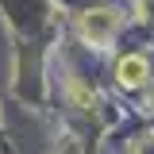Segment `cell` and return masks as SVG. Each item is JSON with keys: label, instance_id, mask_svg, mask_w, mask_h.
Listing matches in <instances>:
<instances>
[{"label": "cell", "instance_id": "cell-1", "mask_svg": "<svg viewBox=\"0 0 154 154\" xmlns=\"http://www.w3.org/2000/svg\"><path fill=\"white\" fill-rule=\"evenodd\" d=\"M119 12L116 8H89V12H81L77 19V31L85 42H93V46H112L116 31H119Z\"/></svg>", "mask_w": 154, "mask_h": 154}, {"label": "cell", "instance_id": "cell-2", "mask_svg": "<svg viewBox=\"0 0 154 154\" xmlns=\"http://www.w3.org/2000/svg\"><path fill=\"white\" fill-rule=\"evenodd\" d=\"M116 85L119 89H146L150 85V62L146 54H123L116 62Z\"/></svg>", "mask_w": 154, "mask_h": 154}, {"label": "cell", "instance_id": "cell-3", "mask_svg": "<svg viewBox=\"0 0 154 154\" xmlns=\"http://www.w3.org/2000/svg\"><path fill=\"white\" fill-rule=\"evenodd\" d=\"M69 96H73V100H77V104H81V108H93V93H85V89H81L77 81H73V85H69Z\"/></svg>", "mask_w": 154, "mask_h": 154}, {"label": "cell", "instance_id": "cell-4", "mask_svg": "<svg viewBox=\"0 0 154 154\" xmlns=\"http://www.w3.org/2000/svg\"><path fill=\"white\" fill-rule=\"evenodd\" d=\"M54 154H81V146H77V139H69V135H66V139L58 143V150H54Z\"/></svg>", "mask_w": 154, "mask_h": 154}, {"label": "cell", "instance_id": "cell-5", "mask_svg": "<svg viewBox=\"0 0 154 154\" xmlns=\"http://www.w3.org/2000/svg\"><path fill=\"white\" fill-rule=\"evenodd\" d=\"M146 108L154 112V85H150V93H146Z\"/></svg>", "mask_w": 154, "mask_h": 154}]
</instances>
